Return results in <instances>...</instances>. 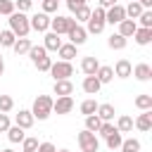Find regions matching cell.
I'll return each mask as SVG.
<instances>
[{
    "mask_svg": "<svg viewBox=\"0 0 152 152\" xmlns=\"http://www.w3.org/2000/svg\"><path fill=\"white\" fill-rule=\"evenodd\" d=\"M10 31H12L17 38H26L28 31H31L28 17H26L24 12H12V14H10Z\"/></svg>",
    "mask_w": 152,
    "mask_h": 152,
    "instance_id": "6da1fadb",
    "label": "cell"
},
{
    "mask_svg": "<svg viewBox=\"0 0 152 152\" xmlns=\"http://www.w3.org/2000/svg\"><path fill=\"white\" fill-rule=\"evenodd\" d=\"M31 114H33V119H38V121H45V119L52 114V97H50V95H38V97L33 100Z\"/></svg>",
    "mask_w": 152,
    "mask_h": 152,
    "instance_id": "7a4b0ae2",
    "label": "cell"
},
{
    "mask_svg": "<svg viewBox=\"0 0 152 152\" xmlns=\"http://www.w3.org/2000/svg\"><path fill=\"white\" fill-rule=\"evenodd\" d=\"M76 140H78V147H81V152H97L100 150V140H97V133H90V131H81L78 135H76Z\"/></svg>",
    "mask_w": 152,
    "mask_h": 152,
    "instance_id": "3957f363",
    "label": "cell"
},
{
    "mask_svg": "<svg viewBox=\"0 0 152 152\" xmlns=\"http://www.w3.org/2000/svg\"><path fill=\"white\" fill-rule=\"evenodd\" d=\"M88 24V28H86V33H102V28H104V10L102 7H95V10H90V19L86 21Z\"/></svg>",
    "mask_w": 152,
    "mask_h": 152,
    "instance_id": "277c9868",
    "label": "cell"
},
{
    "mask_svg": "<svg viewBox=\"0 0 152 152\" xmlns=\"http://www.w3.org/2000/svg\"><path fill=\"white\" fill-rule=\"evenodd\" d=\"M74 26H76V21H74L71 17H62V14H57V17L50 19V28H52V33H57V36H66Z\"/></svg>",
    "mask_w": 152,
    "mask_h": 152,
    "instance_id": "5b68a950",
    "label": "cell"
},
{
    "mask_svg": "<svg viewBox=\"0 0 152 152\" xmlns=\"http://www.w3.org/2000/svg\"><path fill=\"white\" fill-rule=\"evenodd\" d=\"M50 74H52L55 81H66L69 76H74V64H71V62H62V59H57V62H52Z\"/></svg>",
    "mask_w": 152,
    "mask_h": 152,
    "instance_id": "8992f818",
    "label": "cell"
},
{
    "mask_svg": "<svg viewBox=\"0 0 152 152\" xmlns=\"http://www.w3.org/2000/svg\"><path fill=\"white\" fill-rule=\"evenodd\" d=\"M28 24H31L33 31H38V33H48V28H50V14L38 12V14L28 17Z\"/></svg>",
    "mask_w": 152,
    "mask_h": 152,
    "instance_id": "52a82bcc",
    "label": "cell"
},
{
    "mask_svg": "<svg viewBox=\"0 0 152 152\" xmlns=\"http://www.w3.org/2000/svg\"><path fill=\"white\" fill-rule=\"evenodd\" d=\"M126 19V12H124V5H112L109 10H104V21L107 24H119Z\"/></svg>",
    "mask_w": 152,
    "mask_h": 152,
    "instance_id": "ba28073f",
    "label": "cell"
},
{
    "mask_svg": "<svg viewBox=\"0 0 152 152\" xmlns=\"http://www.w3.org/2000/svg\"><path fill=\"white\" fill-rule=\"evenodd\" d=\"M71 109H74V97H71V95L52 100V112H57V114H69Z\"/></svg>",
    "mask_w": 152,
    "mask_h": 152,
    "instance_id": "9c48e42d",
    "label": "cell"
},
{
    "mask_svg": "<svg viewBox=\"0 0 152 152\" xmlns=\"http://www.w3.org/2000/svg\"><path fill=\"white\" fill-rule=\"evenodd\" d=\"M66 36H69V43H71V45H76V48H78V45H83V43L88 40V33H86V28H83L81 24H76Z\"/></svg>",
    "mask_w": 152,
    "mask_h": 152,
    "instance_id": "30bf717a",
    "label": "cell"
},
{
    "mask_svg": "<svg viewBox=\"0 0 152 152\" xmlns=\"http://www.w3.org/2000/svg\"><path fill=\"white\" fill-rule=\"evenodd\" d=\"M116 26H119V31H116V33H119V36H124L126 40H128V38H133V33L138 31V21H133V19H124V21H119Z\"/></svg>",
    "mask_w": 152,
    "mask_h": 152,
    "instance_id": "8fae6325",
    "label": "cell"
},
{
    "mask_svg": "<svg viewBox=\"0 0 152 152\" xmlns=\"http://www.w3.org/2000/svg\"><path fill=\"white\" fill-rule=\"evenodd\" d=\"M112 71H114V76H119V78H128V76L133 74V64H131L128 59H119V62L112 66Z\"/></svg>",
    "mask_w": 152,
    "mask_h": 152,
    "instance_id": "7c38bea8",
    "label": "cell"
},
{
    "mask_svg": "<svg viewBox=\"0 0 152 152\" xmlns=\"http://www.w3.org/2000/svg\"><path fill=\"white\" fill-rule=\"evenodd\" d=\"M14 121H17L14 126H19V128H24V131H26V128H31V126H33V121H36V119H33L31 109H19V114L14 116Z\"/></svg>",
    "mask_w": 152,
    "mask_h": 152,
    "instance_id": "4fadbf2b",
    "label": "cell"
},
{
    "mask_svg": "<svg viewBox=\"0 0 152 152\" xmlns=\"http://www.w3.org/2000/svg\"><path fill=\"white\" fill-rule=\"evenodd\" d=\"M133 126H135L138 131H142V133H147V131L152 128V109H147V112H142V114H138V119L133 121Z\"/></svg>",
    "mask_w": 152,
    "mask_h": 152,
    "instance_id": "5bb4252c",
    "label": "cell"
},
{
    "mask_svg": "<svg viewBox=\"0 0 152 152\" xmlns=\"http://www.w3.org/2000/svg\"><path fill=\"white\" fill-rule=\"evenodd\" d=\"M131 76H135L138 81H150V78H152V66H150L147 62H140V64L133 66V74H131Z\"/></svg>",
    "mask_w": 152,
    "mask_h": 152,
    "instance_id": "9a60e30c",
    "label": "cell"
},
{
    "mask_svg": "<svg viewBox=\"0 0 152 152\" xmlns=\"http://www.w3.org/2000/svg\"><path fill=\"white\" fill-rule=\"evenodd\" d=\"M59 45H62V38H59L57 33L48 31V33H45V40H43V48H45L48 52H57V50H59Z\"/></svg>",
    "mask_w": 152,
    "mask_h": 152,
    "instance_id": "2e32d148",
    "label": "cell"
},
{
    "mask_svg": "<svg viewBox=\"0 0 152 152\" xmlns=\"http://www.w3.org/2000/svg\"><path fill=\"white\" fill-rule=\"evenodd\" d=\"M97 69H100L97 57H83V59H81V71H83L86 76H95Z\"/></svg>",
    "mask_w": 152,
    "mask_h": 152,
    "instance_id": "e0dca14e",
    "label": "cell"
},
{
    "mask_svg": "<svg viewBox=\"0 0 152 152\" xmlns=\"http://www.w3.org/2000/svg\"><path fill=\"white\" fill-rule=\"evenodd\" d=\"M81 88H83V93H88V95H97L100 88H102V83H100L95 76H86L83 83H81Z\"/></svg>",
    "mask_w": 152,
    "mask_h": 152,
    "instance_id": "ac0fdd59",
    "label": "cell"
},
{
    "mask_svg": "<svg viewBox=\"0 0 152 152\" xmlns=\"http://www.w3.org/2000/svg\"><path fill=\"white\" fill-rule=\"evenodd\" d=\"M52 93H55L57 97H66V95H71V93H74V83H71L69 78H66V81H55Z\"/></svg>",
    "mask_w": 152,
    "mask_h": 152,
    "instance_id": "d6986e66",
    "label": "cell"
},
{
    "mask_svg": "<svg viewBox=\"0 0 152 152\" xmlns=\"http://www.w3.org/2000/svg\"><path fill=\"white\" fill-rule=\"evenodd\" d=\"M97 116H100V121H114V104H109V102H102V104H97V112H95Z\"/></svg>",
    "mask_w": 152,
    "mask_h": 152,
    "instance_id": "ffe728a7",
    "label": "cell"
},
{
    "mask_svg": "<svg viewBox=\"0 0 152 152\" xmlns=\"http://www.w3.org/2000/svg\"><path fill=\"white\" fill-rule=\"evenodd\" d=\"M57 55H59L62 62H71V59L76 57V45H71V43H62L59 50H57Z\"/></svg>",
    "mask_w": 152,
    "mask_h": 152,
    "instance_id": "44dd1931",
    "label": "cell"
},
{
    "mask_svg": "<svg viewBox=\"0 0 152 152\" xmlns=\"http://www.w3.org/2000/svg\"><path fill=\"white\" fill-rule=\"evenodd\" d=\"M31 40L28 38H17L14 40V45H12V50H14V55L17 57H21V55H28V50H31Z\"/></svg>",
    "mask_w": 152,
    "mask_h": 152,
    "instance_id": "7402d4cb",
    "label": "cell"
},
{
    "mask_svg": "<svg viewBox=\"0 0 152 152\" xmlns=\"http://www.w3.org/2000/svg\"><path fill=\"white\" fill-rule=\"evenodd\" d=\"M133 38H135L138 45H150L152 43V28H140L138 26V31L133 33Z\"/></svg>",
    "mask_w": 152,
    "mask_h": 152,
    "instance_id": "603a6c76",
    "label": "cell"
},
{
    "mask_svg": "<svg viewBox=\"0 0 152 152\" xmlns=\"http://www.w3.org/2000/svg\"><path fill=\"white\" fill-rule=\"evenodd\" d=\"M95 78L104 86V83H109L112 78H114V71H112V66H107V64H100V69L95 71Z\"/></svg>",
    "mask_w": 152,
    "mask_h": 152,
    "instance_id": "cb8c5ba5",
    "label": "cell"
},
{
    "mask_svg": "<svg viewBox=\"0 0 152 152\" xmlns=\"http://www.w3.org/2000/svg\"><path fill=\"white\" fill-rule=\"evenodd\" d=\"M116 131H119V133H131V131H133V119H131L128 114H121V116L116 119Z\"/></svg>",
    "mask_w": 152,
    "mask_h": 152,
    "instance_id": "d4e9b609",
    "label": "cell"
},
{
    "mask_svg": "<svg viewBox=\"0 0 152 152\" xmlns=\"http://www.w3.org/2000/svg\"><path fill=\"white\" fill-rule=\"evenodd\" d=\"M124 12H126V19H138L140 14H142V7H140V2H135V0H131L128 2V7H124Z\"/></svg>",
    "mask_w": 152,
    "mask_h": 152,
    "instance_id": "484cf974",
    "label": "cell"
},
{
    "mask_svg": "<svg viewBox=\"0 0 152 152\" xmlns=\"http://www.w3.org/2000/svg\"><path fill=\"white\" fill-rule=\"evenodd\" d=\"M126 38L124 36H119V33H112L109 38H107V45H109V50H124L126 48Z\"/></svg>",
    "mask_w": 152,
    "mask_h": 152,
    "instance_id": "4316f807",
    "label": "cell"
},
{
    "mask_svg": "<svg viewBox=\"0 0 152 152\" xmlns=\"http://www.w3.org/2000/svg\"><path fill=\"white\" fill-rule=\"evenodd\" d=\"M104 142H107V147H109V150H121V142H124V135H121L119 131H114L112 135H107V138H104Z\"/></svg>",
    "mask_w": 152,
    "mask_h": 152,
    "instance_id": "83f0119b",
    "label": "cell"
},
{
    "mask_svg": "<svg viewBox=\"0 0 152 152\" xmlns=\"http://www.w3.org/2000/svg\"><path fill=\"white\" fill-rule=\"evenodd\" d=\"M28 57H31V62L36 64L38 59H43V57H48V50H45L43 45H31V50H28Z\"/></svg>",
    "mask_w": 152,
    "mask_h": 152,
    "instance_id": "f1b7e54d",
    "label": "cell"
},
{
    "mask_svg": "<svg viewBox=\"0 0 152 152\" xmlns=\"http://www.w3.org/2000/svg\"><path fill=\"white\" fill-rule=\"evenodd\" d=\"M135 107L140 109V112H147V109H152V95H138L135 97Z\"/></svg>",
    "mask_w": 152,
    "mask_h": 152,
    "instance_id": "f546056e",
    "label": "cell"
},
{
    "mask_svg": "<svg viewBox=\"0 0 152 152\" xmlns=\"http://www.w3.org/2000/svg\"><path fill=\"white\" fill-rule=\"evenodd\" d=\"M95 112H97V102H95L93 97H88V100L81 102V114H83V116H90V114H95Z\"/></svg>",
    "mask_w": 152,
    "mask_h": 152,
    "instance_id": "4dcf8cb0",
    "label": "cell"
},
{
    "mask_svg": "<svg viewBox=\"0 0 152 152\" xmlns=\"http://www.w3.org/2000/svg\"><path fill=\"white\" fill-rule=\"evenodd\" d=\"M100 126H102V121H100V116H97V114H90V116H86V131H90V133H97V131H100Z\"/></svg>",
    "mask_w": 152,
    "mask_h": 152,
    "instance_id": "1f68e13d",
    "label": "cell"
},
{
    "mask_svg": "<svg viewBox=\"0 0 152 152\" xmlns=\"http://www.w3.org/2000/svg\"><path fill=\"white\" fill-rule=\"evenodd\" d=\"M7 138H10V142H21L26 135H24V128H19V126H10V128H7Z\"/></svg>",
    "mask_w": 152,
    "mask_h": 152,
    "instance_id": "d6a6232c",
    "label": "cell"
},
{
    "mask_svg": "<svg viewBox=\"0 0 152 152\" xmlns=\"http://www.w3.org/2000/svg\"><path fill=\"white\" fill-rule=\"evenodd\" d=\"M14 40H17V36H14L10 28L0 31V45H2V48H12V45H14Z\"/></svg>",
    "mask_w": 152,
    "mask_h": 152,
    "instance_id": "836d02e7",
    "label": "cell"
},
{
    "mask_svg": "<svg viewBox=\"0 0 152 152\" xmlns=\"http://www.w3.org/2000/svg\"><path fill=\"white\" fill-rule=\"evenodd\" d=\"M14 109V100L10 95H0V114H7Z\"/></svg>",
    "mask_w": 152,
    "mask_h": 152,
    "instance_id": "e575fe53",
    "label": "cell"
},
{
    "mask_svg": "<svg viewBox=\"0 0 152 152\" xmlns=\"http://www.w3.org/2000/svg\"><path fill=\"white\" fill-rule=\"evenodd\" d=\"M74 14H76V19H74L76 24H78V21H88V19H90V7H88V5H83V7H78Z\"/></svg>",
    "mask_w": 152,
    "mask_h": 152,
    "instance_id": "d590c367",
    "label": "cell"
},
{
    "mask_svg": "<svg viewBox=\"0 0 152 152\" xmlns=\"http://www.w3.org/2000/svg\"><path fill=\"white\" fill-rule=\"evenodd\" d=\"M138 19H140V28H152V10H142Z\"/></svg>",
    "mask_w": 152,
    "mask_h": 152,
    "instance_id": "8d00e7d4",
    "label": "cell"
},
{
    "mask_svg": "<svg viewBox=\"0 0 152 152\" xmlns=\"http://www.w3.org/2000/svg\"><path fill=\"white\" fill-rule=\"evenodd\" d=\"M121 150H131V152H140V140H135V138H128V140H124V142H121Z\"/></svg>",
    "mask_w": 152,
    "mask_h": 152,
    "instance_id": "74e56055",
    "label": "cell"
},
{
    "mask_svg": "<svg viewBox=\"0 0 152 152\" xmlns=\"http://www.w3.org/2000/svg\"><path fill=\"white\" fill-rule=\"evenodd\" d=\"M12 12H17V10H14V0H0V14L10 17Z\"/></svg>",
    "mask_w": 152,
    "mask_h": 152,
    "instance_id": "f35d334b",
    "label": "cell"
},
{
    "mask_svg": "<svg viewBox=\"0 0 152 152\" xmlns=\"http://www.w3.org/2000/svg\"><path fill=\"white\" fill-rule=\"evenodd\" d=\"M114 131H116V126H114L112 121H102V126H100V131H97V133H100L102 138H107V135H112Z\"/></svg>",
    "mask_w": 152,
    "mask_h": 152,
    "instance_id": "ab89813d",
    "label": "cell"
},
{
    "mask_svg": "<svg viewBox=\"0 0 152 152\" xmlns=\"http://www.w3.org/2000/svg\"><path fill=\"white\" fill-rule=\"evenodd\" d=\"M21 145H24V152H36L38 150V138H24Z\"/></svg>",
    "mask_w": 152,
    "mask_h": 152,
    "instance_id": "60d3db41",
    "label": "cell"
},
{
    "mask_svg": "<svg viewBox=\"0 0 152 152\" xmlns=\"http://www.w3.org/2000/svg\"><path fill=\"white\" fill-rule=\"evenodd\" d=\"M33 66H36L38 71H50V66H52V59H50V57H43V59H38Z\"/></svg>",
    "mask_w": 152,
    "mask_h": 152,
    "instance_id": "b9f144b4",
    "label": "cell"
},
{
    "mask_svg": "<svg viewBox=\"0 0 152 152\" xmlns=\"http://www.w3.org/2000/svg\"><path fill=\"white\" fill-rule=\"evenodd\" d=\"M40 5H43V12H45V14H52V12H57V5H59V2H57V0H43Z\"/></svg>",
    "mask_w": 152,
    "mask_h": 152,
    "instance_id": "7bdbcfd3",
    "label": "cell"
},
{
    "mask_svg": "<svg viewBox=\"0 0 152 152\" xmlns=\"http://www.w3.org/2000/svg\"><path fill=\"white\" fill-rule=\"evenodd\" d=\"M31 5H33L31 0H14V10H17V12H24V14L31 10Z\"/></svg>",
    "mask_w": 152,
    "mask_h": 152,
    "instance_id": "ee69618b",
    "label": "cell"
},
{
    "mask_svg": "<svg viewBox=\"0 0 152 152\" xmlns=\"http://www.w3.org/2000/svg\"><path fill=\"white\" fill-rule=\"evenodd\" d=\"M88 0H66V7H69V12H76L78 7H83Z\"/></svg>",
    "mask_w": 152,
    "mask_h": 152,
    "instance_id": "f6af8a7d",
    "label": "cell"
},
{
    "mask_svg": "<svg viewBox=\"0 0 152 152\" xmlns=\"http://www.w3.org/2000/svg\"><path fill=\"white\" fill-rule=\"evenodd\" d=\"M10 126H12V124H10V116H7V114H0V133H7Z\"/></svg>",
    "mask_w": 152,
    "mask_h": 152,
    "instance_id": "bcb514c9",
    "label": "cell"
},
{
    "mask_svg": "<svg viewBox=\"0 0 152 152\" xmlns=\"http://www.w3.org/2000/svg\"><path fill=\"white\" fill-rule=\"evenodd\" d=\"M36 152H57V150H55V145H52V142H48V140H45V142H38V150H36Z\"/></svg>",
    "mask_w": 152,
    "mask_h": 152,
    "instance_id": "7dc6e473",
    "label": "cell"
},
{
    "mask_svg": "<svg viewBox=\"0 0 152 152\" xmlns=\"http://www.w3.org/2000/svg\"><path fill=\"white\" fill-rule=\"evenodd\" d=\"M97 2H100L97 7H102V10H109L112 5H119V0H97Z\"/></svg>",
    "mask_w": 152,
    "mask_h": 152,
    "instance_id": "c3c4849f",
    "label": "cell"
},
{
    "mask_svg": "<svg viewBox=\"0 0 152 152\" xmlns=\"http://www.w3.org/2000/svg\"><path fill=\"white\" fill-rule=\"evenodd\" d=\"M138 2H140L142 10H150V7H152V0H138Z\"/></svg>",
    "mask_w": 152,
    "mask_h": 152,
    "instance_id": "681fc988",
    "label": "cell"
},
{
    "mask_svg": "<svg viewBox=\"0 0 152 152\" xmlns=\"http://www.w3.org/2000/svg\"><path fill=\"white\" fill-rule=\"evenodd\" d=\"M5 74V59H2V52H0V76Z\"/></svg>",
    "mask_w": 152,
    "mask_h": 152,
    "instance_id": "f907efd6",
    "label": "cell"
},
{
    "mask_svg": "<svg viewBox=\"0 0 152 152\" xmlns=\"http://www.w3.org/2000/svg\"><path fill=\"white\" fill-rule=\"evenodd\" d=\"M2 152H14V150H10V147H7V150H2Z\"/></svg>",
    "mask_w": 152,
    "mask_h": 152,
    "instance_id": "816d5d0a",
    "label": "cell"
},
{
    "mask_svg": "<svg viewBox=\"0 0 152 152\" xmlns=\"http://www.w3.org/2000/svg\"><path fill=\"white\" fill-rule=\"evenodd\" d=\"M57 152H69V150H57Z\"/></svg>",
    "mask_w": 152,
    "mask_h": 152,
    "instance_id": "f5cc1de1",
    "label": "cell"
},
{
    "mask_svg": "<svg viewBox=\"0 0 152 152\" xmlns=\"http://www.w3.org/2000/svg\"><path fill=\"white\" fill-rule=\"evenodd\" d=\"M121 152H131V150H121Z\"/></svg>",
    "mask_w": 152,
    "mask_h": 152,
    "instance_id": "db71d44e",
    "label": "cell"
},
{
    "mask_svg": "<svg viewBox=\"0 0 152 152\" xmlns=\"http://www.w3.org/2000/svg\"><path fill=\"white\" fill-rule=\"evenodd\" d=\"M31 2H33V0H31ZM38 2H43V0H38Z\"/></svg>",
    "mask_w": 152,
    "mask_h": 152,
    "instance_id": "11a10c76",
    "label": "cell"
},
{
    "mask_svg": "<svg viewBox=\"0 0 152 152\" xmlns=\"http://www.w3.org/2000/svg\"><path fill=\"white\" fill-rule=\"evenodd\" d=\"M57 2H59V0H57Z\"/></svg>",
    "mask_w": 152,
    "mask_h": 152,
    "instance_id": "9f6ffc18",
    "label": "cell"
},
{
    "mask_svg": "<svg viewBox=\"0 0 152 152\" xmlns=\"http://www.w3.org/2000/svg\"><path fill=\"white\" fill-rule=\"evenodd\" d=\"M135 2H138V0H135Z\"/></svg>",
    "mask_w": 152,
    "mask_h": 152,
    "instance_id": "6f0895ef",
    "label": "cell"
}]
</instances>
